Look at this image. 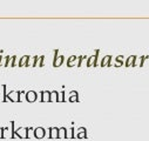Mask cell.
I'll return each mask as SVG.
<instances>
[{"mask_svg": "<svg viewBox=\"0 0 149 141\" xmlns=\"http://www.w3.org/2000/svg\"><path fill=\"white\" fill-rule=\"evenodd\" d=\"M15 135H18L20 138H26L27 136V129L26 128H19L18 131L14 132V136Z\"/></svg>", "mask_w": 149, "mask_h": 141, "instance_id": "7a4b0ae2", "label": "cell"}, {"mask_svg": "<svg viewBox=\"0 0 149 141\" xmlns=\"http://www.w3.org/2000/svg\"><path fill=\"white\" fill-rule=\"evenodd\" d=\"M19 92H10L8 94H7V99L10 100V101H13V102H15V101H19L20 100V96H19Z\"/></svg>", "mask_w": 149, "mask_h": 141, "instance_id": "6da1fadb", "label": "cell"}, {"mask_svg": "<svg viewBox=\"0 0 149 141\" xmlns=\"http://www.w3.org/2000/svg\"><path fill=\"white\" fill-rule=\"evenodd\" d=\"M26 98H27V100H28V101H31V102H32V101H34V100L36 99V94H35L34 92H28V93H27V95H26Z\"/></svg>", "mask_w": 149, "mask_h": 141, "instance_id": "277c9868", "label": "cell"}, {"mask_svg": "<svg viewBox=\"0 0 149 141\" xmlns=\"http://www.w3.org/2000/svg\"><path fill=\"white\" fill-rule=\"evenodd\" d=\"M56 132H58V129H52V136H53V138L58 135V133H56Z\"/></svg>", "mask_w": 149, "mask_h": 141, "instance_id": "9c48e42d", "label": "cell"}, {"mask_svg": "<svg viewBox=\"0 0 149 141\" xmlns=\"http://www.w3.org/2000/svg\"><path fill=\"white\" fill-rule=\"evenodd\" d=\"M44 94V98H42V100H49V93L48 92H46V93H42Z\"/></svg>", "mask_w": 149, "mask_h": 141, "instance_id": "52a82bcc", "label": "cell"}, {"mask_svg": "<svg viewBox=\"0 0 149 141\" xmlns=\"http://www.w3.org/2000/svg\"><path fill=\"white\" fill-rule=\"evenodd\" d=\"M65 132H66V129H63V128H62V129H60L59 136H63V135H66V133H65Z\"/></svg>", "mask_w": 149, "mask_h": 141, "instance_id": "ba28073f", "label": "cell"}, {"mask_svg": "<svg viewBox=\"0 0 149 141\" xmlns=\"http://www.w3.org/2000/svg\"><path fill=\"white\" fill-rule=\"evenodd\" d=\"M1 132H3V135H1V138L3 139H6V138H12V134H10V132H8V128L7 127H3L1 128Z\"/></svg>", "mask_w": 149, "mask_h": 141, "instance_id": "3957f363", "label": "cell"}, {"mask_svg": "<svg viewBox=\"0 0 149 141\" xmlns=\"http://www.w3.org/2000/svg\"><path fill=\"white\" fill-rule=\"evenodd\" d=\"M35 136L36 138H42L44 136V129L42 128H36L35 129Z\"/></svg>", "mask_w": 149, "mask_h": 141, "instance_id": "5b68a950", "label": "cell"}, {"mask_svg": "<svg viewBox=\"0 0 149 141\" xmlns=\"http://www.w3.org/2000/svg\"><path fill=\"white\" fill-rule=\"evenodd\" d=\"M1 135H3V132H1V128H0V138H1Z\"/></svg>", "mask_w": 149, "mask_h": 141, "instance_id": "30bf717a", "label": "cell"}, {"mask_svg": "<svg viewBox=\"0 0 149 141\" xmlns=\"http://www.w3.org/2000/svg\"><path fill=\"white\" fill-rule=\"evenodd\" d=\"M28 62V57H24L20 61H19V66H25Z\"/></svg>", "mask_w": 149, "mask_h": 141, "instance_id": "8992f818", "label": "cell"}]
</instances>
